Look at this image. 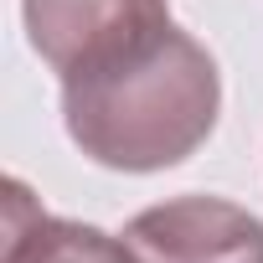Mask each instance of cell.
<instances>
[{"label": "cell", "mask_w": 263, "mask_h": 263, "mask_svg": "<svg viewBox=\"0 0 263 263\" xmlns=\"http://www.w3.org/2000/svg\"><path fill=\"white\" fill-rule=\"evenodd\" d=\"M222 114L217 57L181 31L176 21L93 72L62 78V124L67 140L103 171L150 176L171 171L206 145Z\"/></svg>", "instance_id": "1"}, {"label": "cell", "mask_w": 263, "mask_h": 263, "mask_svg": "<svg viewBox=\"0 0 263 263\" xmlns=\"http://www.w3.org/2000/svg\"><path fill=\"white\" fill-rule=\"evenodd\" d=\"M26 42L57 72L78 78L140 52L171 26V0H21Z\"/></svg>", "instance_id": "2"}, {"label": "cell", "mask_w": 263, "mask_h": 263, "mask_svg": "<svg viewBox=\"0 0 263 263\" xmlns=\"http://www.w3.org/2000/svg\"><path fill=\"white\" fill-rule=\"evenodd\" d=\"M135 263H263V217L222 196H176L129 217Z\"/></svg>", "instance_id": "3"}, {"label": "cell", "mask_w": 263, "mask_h": 263, "mask_svg": "<svg viewBox=\"0 0 263 263\" xmlns=\"http://www.w3.org/2000/svg\"><path fill=\"white\" fill-rule=\"evenodd\" d=\"M0 263H135L124 237L52 217L26 191V181H6V237H0Z\"/></svg>", "instance_id": "4"}]
</instances>
